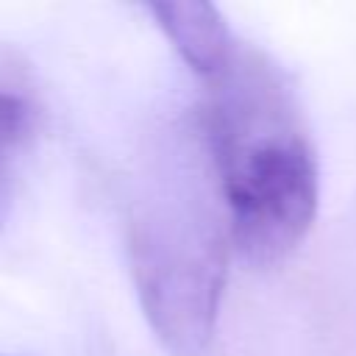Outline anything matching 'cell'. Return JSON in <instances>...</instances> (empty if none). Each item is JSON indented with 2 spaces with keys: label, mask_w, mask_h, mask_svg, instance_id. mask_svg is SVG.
<instances>
[{
  "label": "cell",
  "mask_w": 356,
  "mask_h": 356,
  "mask_svg": "<svg viewBox=\"0 0 356 356\" xmlns=\"http://www.w3.org/2000/svg\"><path fill=\"white\" fill-rule=\"evenodd\" d=\"M206 147L228 209V236L253 264L289 256L314 222L317 161L281 72L236 47L206 81Z\"/></svg>",
  "instance_id": "1"
},
{
  "label": "cell",
  "mask_w": 356,
  "mask_h": 356,
  "mask_svg": "<svg viewBox=\"0 0 356 356\" xmlns=\"http://www.w3.org/2000/svg\"><path fill=\"white\" fill-rule=\"evenodd\" d=\"M131 278L150 331L172 356H203L214 339L228 248L217 222L186 206H147L128 222Z\"/></svg>",
  "instance_id": "2"
},
{
  "label": "cell",
  "mask_w": 356,
  "mask_h": 356,
  "mask_svg": "<svg viewBox=\"0 0 356 356\" xmlns=\"http://www.w3.org/2000/svg\"><path fill=\"white\" fill-rule=\"evenodd\" d=\"M150 17L161 28V33L172 42L181 58L203 78H214L236 53L239 42L225 25L217 6L206 0H170L150 3Z\"/></svg>",
  "instance_id": "3"
},
{
  "label": "cell",
  "mask_w": 356,
  "mask_h": 356,
  "mask_svg": "<svg viewBox=\"0 0 356 356\" xmlns=\"http://www.w3.org/2000/svg\"><path fill=\"white\" fill-rule=\"evenodd\" d=\"M36 128V108L33 103L8 86H0V156L8 159L25 139H31Z\"/></svg>",
  "instance_id": "4"
},
{
  "label": "cell",
  "mask_w": 356,
  "mask_h": 356,
  "mask_svg": "<svg viewBox=\"0 0 356 356\" xmlns=\"http://www.w3.org/2000/svg\"><path fill=\"white\" fill-rule=\"evenodd\" d=\"M8 200H11V184H8V167H6V159L0 156V220L6 217V209H8Z\"/></svg>",
  "instance_id": "5"
}]
</instances>
